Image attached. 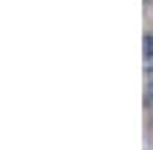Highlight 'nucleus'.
Wrapping results in <instances>:
<instances>
[{"label": "nucleus", "mask_w": 153, "mask_h": 150, "mask_svg": "<svg viewBox=\"0 0 153 150\" xmlns=\"http://www.w3.org/2000/svg\"><path fill=\"white\" fill-rule=\"evenodd\" d=\"M148 103H153V81H150V92H148Z\"/></svg>", "instance_id": "nucleus-2"}, {"label": "nucleus", "mask_w": 153, "mask_h": 150, "mask_svg": "<svg viewBox=\"0 0 153 150\" xmlns=\"http://www.w3.org/2000/svg\"><path fill=\"white\" fill-rule=\"evenodd\" d=\"M145 58L153 61V33H148V36H145Z\"/></svg>", "instance_id": "nucleus-1"}]
</instances>
